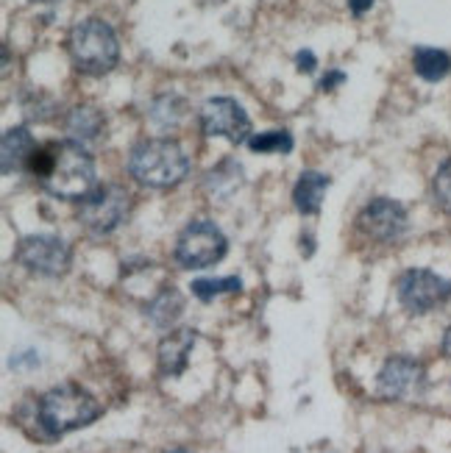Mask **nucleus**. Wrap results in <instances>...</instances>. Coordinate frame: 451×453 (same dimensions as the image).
Listing matches in <instances>:
<instances>
[{
  "label": "nucleus",
  "mask_w": 451,
  "mask_h": 453,
  "mask_svg": "<svg viewBox=\"0 0 451 453\" xmlns=\"http://www.w3.org/2000/svg\"><path fill=\"white\" fill-rule=\"evenodd\" d=\"M443 353H446V357L451 359V328L443 334Z\"/></svg>",
  "instance_id": "25"
},
{
  "label": "nucleus",
  "mask_w": 451,
  "mask_h": 453,
  "mask_svg": "<svg viewBox=\"0 0 451 453\" xmlns=\"http://www.w3.org/2000/svg\"><path fill=\"white\" fill-rule=\"evenodd\" d=\"M435 198L451 214V159L443 162V167L435 175Z\"/></svg>",
  "instance_id": "21"
},
{
  "label": "nucleus",
  "mask_w": 451,
  "mask_h": 453,
  "mask_svg": "<svg viewBox=\"0 0 451 453\" xmlns=\"http://www.w3.org/2000/svg\"><path fill=\"white\" fill-rule=\"evenodd\" d=\"M34 150H36V142H34V136L26 126L9 128L4 134V140H0V162H4L0 170L9 175L19 167H28Z\"/></svg>",
  "instance_id": "13"
},
{
  "label": "nucleus",
  "mask_w": 451,
  "mask_h": 453,
  "mask_svg": "<svg viewBox=\"0 0 451 453\" xmlns=\"http://www.w3.org/2000/svg\"><path fill=\"white\" fill-rule=\"evenodd\" d=\"M104 415V406L92 398L84 387L62 384L45 392L36 403V420L39 428L48 431V437H62L67 431L84 428Z\"/></svg>",
  "instance_id": "3"
},
{
  "label": "nucleus",
  "mask_w": 451,
  "mask_h": 453,
  "mask_svg": "<svg viewBox=\"0 0 451 453\" xmlns=\"http://www.w3.org/2000/svg\"><path fill=\"white\" fill-rule=\"evenodd\" d=\"M145 311H148V318H151V323L156 328H170L175 320L182 318V311H184V295L175 287H170V289L156 295V298L148 303Z\"/></svg>",
  "instance_id": "16"
},
{
  "label": "nucleus",
  "mask_w": 451,
  "mask_h": 453,
  "mask_svg": "<svg viewBox=\"0 0 451 453\" xmlns=\"http://www.w3.org/2000/svg\"><path fill=\"white\" fill-rule=\"evenodd\" d=\"M175 453H182V450H175Z\"/></svg>",
  "instance_id": "27"
},
{
  "label": "nucleus",
  "mask_w": 451,
  "mask_h": 453,
  "mask_svg": "<svg viewBox=\"0 0 451 453\" xmlns=\"http://www.w3.org/2000/svg\"><path fill=\"white\" fill-rule=\"evenodd\" d=\"M357 228L377 242H399L409 228V218L399 201L374 198L357 218Z\"/></svg>",
  "instance_id": "10"
},
{
  "label": "nucleus",
  "mask_w": 451,
  "mask_h": 453,
  "mask_svg": "<svg viewBox=\"0 0 451 453\" xmlns=\"http://www.w3.org/2000/svg\"><path fill=\"white\" fill-rule=\"evenodd\" d=\"M413 67L424 78V81H443L451 73V56L440 48H416L413 53Z\"/></svg>",
  "instance_id": "17"
},
{
  "label": "nucleus",
  "mask_w": 451,
  "mask_h": 453,
  "mask_svg": "<svg viewBox=\"0 0 451 453\" xmlns=\"http://www.w3.org/2000/svg\"><path fill=\"white\" fill-rule=\"evenodd\" d=\"M31 4H58V0H31Z\"/></svg>",
  "instance_id": "26"
},
{
  "label": "nucleus",
  "mask_w": 451,
  "mask_h": 453,
  "mask_svg": "<svg viewBox=\"0 0 451 453\" xmlns=\"http://www.w3.org/2000/svg\"><path fill=\"white\" fill-rule=\"evenodd\" d=\"M226 250H229V242L218 226L206 220H195L179 234L173 253H175V262L184 270H206L223 262Z\"/></svg>",
  "instance_id": "5"
},
{
  "label": "nucleus",
  "mask_w": 451,
  "mask_h": 453,
  "mask_svg": "<svg viewBox=\"0 0 451 453\" xmlns=\"http://www.w3.org/2000/svg\"><path fill=\"white\" fill-rule=\"evenodd\" d=\"M198 120L206 136H226L234 145L251 140V117L234 97H209L201 106Z\"/></svg>",
  "instance_id": "9"
},
{
  "label": "nucleus",
  "mask_w": 451,
  "mask_h": 453,
  "mask_svg": "<svg viewBox=\"0 0 451 453\" xmlns=\"http://www.w3.org/2000/svg\"><path fill=\"white\" fill-rule=\"evenodd\" d=\"M28 173L58 201H84L97 187L92 153L70 140L36 148L28 162Z\"/></svg>",
  "instance_id": "1"
},
{
  "label": "nucleus",
  "mask_w": 451,
  "mask_h": 453,
  "mask_svg": "<svg viewBox=\"0 0 451 453\" xmlns=\"http://www.w3.org/2000/svg\"><path fill=\"white\" fill-rule=\"evenodd\" d=\"M17 262L34 275L58 279V275L70 270V248L65 240H58L53 234H34L19 242Z\"/></svg>",
  "instance_id": "7"
},
{
  "label": "nucleus",
  "mask_w": 451,
  "mask_h": 453,
  "mask_svg": "<svg viewBox=\"0 0 451 453\" xmlns=\"http://www.w3.org/2000/svg\"><path fill=\"white\" fill-rule=\"evenodd\" d=\"M346 81V73H340V70H331L329 75H323V81H321V89L323 92H331L335 87H340Z\"/></svg>",
  "instance_id": "23"
},
{
  "label": "nucleus",
  "mask_w": 451,
  "mask_h": 453,
  "mask_svg": "<svg viewBox=\"0 0 451 453\" xmlns=\"http://www.w3.org/2000/svg\"><path fill=\"white\" fill-rule=\"evenodd\" d=\"M126 214H128V195L117 184H97L84 201H78V220L95 236L112 234L126 220Z\"/></svg>",
  "instance_id": "6"
},
{
  "label": "nucleus",
  "mask_w": 451,
  "mask_h": 453,
  "mask_svg": "<svg viewBox=\"0 0 451 453\" xmlns=\"http://www.w3.org/2000/svg\"><path fill=\"white\" fill-rule=\"evenodd\" d=\"M128 173L143 187L170 189L187 179L190 156L173 140H143L128 153Z\"/></svg>",
  "instance_id": "2"
},
{
  "label": "nucleus",
  "mask_w": 451,
  "mask_h": 453,
  "mask_svg": "<svg viewBox=\"0 0 451 453\" xmlns=\"http://www.w3.org/2000/svg\"><path fill=\"white\" fill-rule=\"evenodd\" d=\"M104 134V114L92 109V106H82V109H73L67 117V136L70 142L75 145H92L97 142V136Z\"/></svg>",
  "instance_id": "14"
},
{
  "label": "nucleus",
  "mask_w": 451,
  "mask_h": 453,
  "mask_svg": "<svg viewBox=\"0 0 451 453\" xmlns=\"http://www.w3.org/2000/svg\"><path fill=\"white\" fill-rule=\"evenodd\" d=\"M67 50L73 58V67L84 75H106L114 70L117 58H121V45H117L112 26L97 17H87L73 26Z\"/></svg>",
  "instance_id": "4"
},
{
  "label": "nucleus",
  "mask_w": 451,
  "mask_h": 453,
  "mask_svg": "<svg viewBox=\"0 0 451 453\" xmlns=\"http://www.w3.org/2000/svg\"><path fill=\"white\" fill-rule=\"evenodd\" d=\"M195 340H198V334L192 328H175L159 342L156 357H159V367L165 376H182L187 370V359H190V350L195 348Z\"/></svg>",
  "instance_id": "12"
},
{
  "label": "nucleus",
  "mask_w": 451,
  "mask_h": 453,
  "mask_svg": "<svg viewBox=\"0 0 451 453\" xmlns=\"http://www.w3.org/2000/svg\"><path fill=\"white\" fill-rule=\"evenodd\" d=\"M399 301L409 314H426L451 298V284L432 270H407L396 284Z\"/></svg>",
  "instance_id": "8"
},
{
  "label": "nucleus",
  "mask_w": 451,
  "mask_h": 453,
  "mask_svg": "<svg viewBox=\"0 0 451 453\" xmlns=\"http://www.w3.org/2000/svg\"><path fill=\"white\" fill-rule=\"evenodd\" d=\"M253 153H290L292 150V134L290 131H265L253 134L248 140Z\"/></svg>",
  "instance_id": "20"
},
{
  "label": "nucleus",
  "mask_w": 451,
  "mask_h": 453,
  "mask_svg": "<svg viewBox=\"0 0 451 453\" xmlns=\"http://www.w3.org/2000/svg\"><path fill=\"white\" fill-rule=\"evenodd\" d=\"M370 6H374V0H348V9H351V14H365Z\"/></svg>",
  "instance_id": "24"
},
{
  "label": "nucleus",
  "mask_w": 451,
  "mask_h": 453,
  "mask_svg": "<svg viewBox=\"0 0 451 453\" xmlns=\"http://www.w3.org/2000/svg\"><path fill=\"white\" fill-rule=\"evenodd\" d=\"M426 384V372L421 362L409 357H390L377 379V389L385 401H407L416 398Z\"/></svg>",
  "instance_id": "11"
},
{
  "label": "nucleus",
  "mask_w": 451,
  "mask_h": 453,
  "mask_svg": "<svg viewBox=\"0 0 451 453\" xmlns=\"http://www.w3.org/2000/svg\"><path fill=\"white\" fill-rule=\"evenodd\" d=\"M240 289H243V281L237 279V275H229V279H195L190 284V292L201 303H209L212 298H218V295L240 292Z\"/></svg>",
  "instance_id": "18"
},
{
  "label": "nucleus",
  "mask_w": 451,
  "mask_h": 453,
  "mask_svg": "<svg viewBox=\"0 0 451 453\" xmlns=\"http://www.w3.org/2000/svg\"><path fill=\"white\" fill-rule=\"evenodd\" d=\"M182 114H184V101L175 95H162L159 101H153L151 106V117L159 128H175L182 123Z\"/></svg>",
  "instance_id": "19"
},
{
  "label": "nucleus",
  "mask_w": 451,
  "mask_h": 453,
  "mask_svg": "<svg viewBox=\"0 0 451 453\" xmlns=\"http://www.w3.org/2000/svg\"><path fill=\"white\" fill-rule=\"evenodd\" d=\"M296 65H299V70H301V73H315L318 58H315V53H312V50H299Z\"/></svg>",
  "instance_id": "22"
},
{
  "label": "nucleus",
  "mask_w": 451,
  "mask_h": 453,
  "mask_svg": "<svg viewBox=\"0 0 451 453\" xmlns=\"http://www.w3.org/2000/svg\"><path fill=\"white\" fill-rule=\"evenodd\" d=\"M326 189H329L326 175L315 173V170H307V173H301L296 189H292V203H296V209L301 214H318Z\"/></svg>",
  "instance_id": "15"
}]
</instances>
